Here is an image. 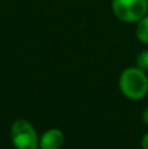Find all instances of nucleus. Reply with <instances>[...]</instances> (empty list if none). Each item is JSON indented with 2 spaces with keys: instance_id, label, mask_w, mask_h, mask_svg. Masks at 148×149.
<instances>
[{
  "instance_id": "obj_7",
  "label": "nucleus",
  "mask_w": 148,
  "mask_h": 149,
  "mask_svg": "<svg viewBox=\"0 0 148 149\" xmlns=\"http://www.w3.org/2000/svg\"><path fill=\"white\" fill-rule=\"evenodd\" d=\"M142 148H143V149H148V134L144 135L143 139H142Z\"/></svg>"
},
{
  "instance_id": "obj_3",
  "label": "nucleus",
  "mask_w": 148,
  "mask_h": 149,
  "mask_svg": "<svg viewBox=\"0 0 148 149\" xmlns=\"http://www.w3.org/2000/svg\"><path fill=\"white\" fill-rule=\"evenodd\" d=\"M10 136L16 149H38L39 147L36 130L28 120H16L10 130Z\"/></svg>"
},
{
  "instance_id": "obj_2",
  "label": "nucleus",
  "mask_w": 148,
  "mask_h": 149,
  "mask_svg": "<svg viewBox=\"0 0 148 149\" xmlns=\"http://www.w3.org/2000/svg\"><path fill=\"white\" fill-rule=\"evenodd\" d=\"M112 8L121 21L135 22L147 15L148 0H112Z\"/></svg>"
},
{
  "instance_id": "obj_5",
  "label": "nucleus",
  "mask_w": 148,
  "mask_h": 149,
  "mask_svg": "<svg viewBox=\"0 0 148 149\" xmlns=\"http://www.w3.org/2000/svg\"><path fill=\"white\" fill-rule=\"evenodd\" d=\"M136 37L143 43H148V16L147 15L142 20H139V24L136 26Z\"/></svg>"
},
{
  "instance_id": "obj_1",
  "label": "nucleus",
  "mask_w": 148,
  "mask_h": 149,
  "mask_svg": "<svg viewBox=\"0 0 148 149\" xmlns=\"http://www.w3.org/2000/svg\"><path fill=\"white\" fill-rule=\"evenodd\" d=\"M119 88L130 100H140L148 92V79L140 68H127L121 74Z\"/></svg>"
},
{
  "instance_id": "obj_6",
  "label": "nucleus",
  "mask_w": 148,
  "mask_h": 149,
  "mask_svg": "<svg viewBox=\"0 0 148 149\" xmlns=\"http://www.w3.org/2000/svg\"><path fill=\"white\" fill-rule=\"evenodd\" d=\"M136 64L138 68L143 71H148V51H143L136 59Z\"/></svg>"
},
{
  "instance_id": "obj_8",
  "label": "nucleus",
  "mask_w": 148,
  "mask_h": 149,
  "mask_svg": "<svg viewBox=\"0 0 148 149\" xmlns=\"http://www.w3.org/2000/svg\"><path fill=\"white\" fill-rule=\"evenodd\" d=\"M143 120H144V123L148 126V109L144 111V114H143Z\"/></svg>"
},
{
  "instance_id": "obj_4",
  "label": "nucleus",
  "mask_w": 148,
  "mask_h": 149,
  "mask_svg": "<svg viewBox=\"0 0 148 149\" xmlns=\"http://www.w3.org/2000/svg\"><path fill=\"white\" fill-rule=\"evenodd\" d=\"M64 141V135L62 131L52 128L46 131L42 135L39 140V148L41 149H59Z\"/></svg>"
}]
</instances>
